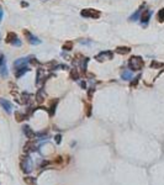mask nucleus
<instances>
[{
	"label": "nucleus",
	"mask_w": 164,
	"mask_h": 185,
	"mask_svg": "<svg viewBox=\"0 0 164 185\" xmlns=\"http://www.w3.org/2000/svg\"><path fill=\"white\" fill-rule=\"evenodd\" d=\"M85 106H86V115L90 116V114H91V106H90L89 104H86Z\"/></svg>",
	"instance_id": "393cba45"
},
{
	"label": "nucleus",
	"mask_w": 164,
	"mask_h": 185,
	"mask_svg": "<svg viewBox=\"0 0 164 185\" xmlns=\"http://www.w3.org/2000/svg\"><path fill=\"white\" fill-rule=\"evenodd\" d=\"M157 19H158V21H159V22H163V21H164V8H163V9H160V10L158 11Z\"/></svg>",
	"instance_id": "6ab92c4d"
},
{
	"label": "nucleus",
	"mask_w": 164,
	"mask_h": 185,
	"mask_svg": "<svg viewBox=\"0 0 164 185\" xmlns=\"http://www.w3.org/2000/svg\"><path fill=\"white\" fill-rule=\"evenodd\" d=\"M112 52L111 51H103V52H100L99 54H96L95 56V59L97 60V62H104V60H110V59H112Z\"/></svg>",
	"instance_id": "20e7f679"
},
{
	"label": "nucleus",
	"mask_w": 164,
	"mask_h": 185,
	"mask_svg": "<svg viewBox=\"0 0 164 185\" xmlns=\"http://www.w3.org/2000/svg\"><path fill=\"white\" fill-rule=\"evenodd\" d=\"M79 84H80V86H82L83 89H86V84H85V82H80Z\"/></svg>",
	"instance_id": "bb28decb"
},
{
	"label": "nucleus",
	"mask_w": 164,
	"mask_h": 185,
	"mask_svg": "<svg viewBox=\"0 0 164 185\" xmlns=\"http://www.w3.org/2000/svg\"><path fill=\"white\" fill-rule=\"evenodd\" d=\"M8 43H10V45H13V46H17V47H20L21 46V41L19 40V37L16 36V34H14V32H9L8 34V36H6V40H5Z\"/></svg>",
	"instance_id": "39448f33"
},
{
	"label": "nucleus",
	"mask_w": 164,
	"mask_h": 185,
	"mask_svg": "<svg viewBox=\"0 0 164 185\" xmlns=\"http://www.w3.org/2000/svg\"><path fill=\"white\" fill-rule=\"evenodd\" d=\"M54 141H56V143H57V144H59V143H60V141H62V136H60V135H57V136L54 137Z\"/></svg>",
	"instance_id": "b1692460"
},
{
	"label": "nucleus",
	"mask_w": 164,
	"mask_h": 185,
	"mask_svg": "<svg viewBox=\"0 0 164 185\" xmlns=\"http://www.w3.org/2000/svg\"><path fill=\"white\" fill-rule=\"evenodd\" d=\"M15 117H16V120H17L19 122H21V121H24V120H27L26 115H25V114H21V112H19V111L15 114Z\"/></svg>",
	"instance_id": "a211bd4d"
},
{
	"label": "nucleus",
	"mask_w": 164,
	"mask_h": 185,
	"mask_svg": "<svg viewBox=\"0 0 164 185\" xmlns=\"http://www.w3.org/2000/svg\"><path fill=\"white\" fill-rule=\"evenodd\" d=\"M2 19H3V9L0 6V21H2Z\"/></svg>",
	"instance_id": "cd10ccee"
},
{
	"label": "nucleus",
	"mask_w": 164,
	"mask_h": 185,
	"mask_svg": "<svg viewBox=\"0 0 164 185\" xmlns=\"http://www.w3.org/2000/svg\"><path fill=\"white\" fill-rule=\"evenodd\" d=\"M22 130H24V133L26 135V137L27 138H30V140H32V138H35L36 137V133L32 131V129L30 127V126H24L22 127Z\"/></svg>",
	"instance_id": "9d476101"
},
{
	"label": "nucleus",
	"mask_w": 164,
	"mask_h": 185,
	"mask_svg": "<svg viewBox=\"0 0 164 185\" xmlns=\"http://www.w3.org/2000/svg\"><path fill=\"white\" fill-rule=\"evenodd\" d=\"M37 148H36V143L34 142V141H30V142H27L26 144H25V147H24V151L25 152H34V151H36Z\"/></svg>",
	"instance_id": "9b49d317"
},
{
	"label": "nucleus",
	"mask_w": 164,
	"mask_h": 185,
	"mask_svg": "<svg viewBox=\"0 0 164 185\" xmlns=\"http://www.w3.org/2000/svg\"><path fill=\"white\" fill-rule=\"evenodd\" d=\"M57 104H58V100L56 99V100H53L52 103H51V106H49V115L51 116H53V114H54V110H56V106H57Z\"/></svg>",
	"instance_id": "f3484780"
},
{
	"label": "nucleus",
	"mask_w": 164,
	"mask_h": 185,
	"mask_svg": "<svg viewBox=\"0 0 164 185\" xmlns=\"http://www.w3.org/2000/svg\"><path fill=\"white\" fill-rule=\"evenodd\" d=\"M80 15L83 17H88V19H99L100 17V11H97L95 9H84L82 10Z\"/></svg>",
	"instance_id": "7ed1b4c3"
},
{
	"label": "nucleus",
	"mask_w": 164,
	"mask_h": 185,
	"mask_svg": "<svg viewBox=\"0 0 164 185\" xmlns=\"http://www.w3.org/2000/svg\"><path fill=\"white\" fill-rule=\"evenodd\" d=\"M115 52L118 54H128L131 52V48L129 47H117L115 49Z\"/></svg>",
	"instance_id": "4468645a"
},
{
	"label": "nucleus",
	"mask_w": 164,
	"mask_h": 185,
	"mask_svg": "<svg viewBox=\"0 0 164 185\" xmlns=\"http://www.w3.org/2000/svg\"><path fill=\"white\" fill-rule=\"evenodd\" d=\"M121 78H122L123 80H131V79H132V72L125 69V71L121 73Z\"/></svg>",
	"instance_id": "ddd939ff"
},
{
	"label": "nucleus",
	"mask_w": 164,
	"mask_h": 185,
	"mask_svg": "<svg viewBox=\"0 0 164 185\" xmlns=\"http://www.w3.org/2000/svg\"><path fill=\"white\" fill-rule=\"evenodd\" d=\"M24 180H25V183H27V184H30V185L36 184V179H35V178H32V176H27V178H25Z\"/></svg>",
	"instance_id": "412c9836"
},
{
	"label": "nucleus",
	"mask_w": 164,
	"mask_h": 185,
	"mask_svg": "<svg viewBox=\"0 0 164 185\" xmlns=\"http://www.w3.org/2000/svg\"><path fill=\"white\" fill-rule=\"evenodd\" d=\"M138 79H141V75H138V77L136 78V80H133L132 83H131V85H132V86H133V85H136V84H137V82H138Z\"/></svg>",
	"instance_id": "a878e982"
},
{
	"label": "nucleus",
	"mask_w": 164,
	"mask_h": 185,
	"mask_svg": "<svg viewBox=\"0 0 164 185\" xmlns=\"http://www.w3.org/2000/svg\"><path fill=\"white\" fill-rule=\"evenodd\" d=\"M21 98H22V100H21V103H22V104H28V103H30V100H31V98H32V95H31V94H28V92H22Z\"/></svg>",
	"instance_id": "2eb2a0df"
},
{
	"label": "nucleus",
	"mask_w": 164,
	"mask_h": 185,
	"mask_svg": "<svg viewBox=\"0 0 164 185\" xmlns=\"http://www.w3.org/2000/svg\"><path fill=\"white\" fill-rule=\"evenodd\" d=\"M71 78L74 79V80L79 78V74H78V71H77V69H72V72H71Z\"/></svg>",
	"instance_id": "4be33fe9"
},
{
	"label": "nucleus",
	"mask_w": 164,
	"mask_h": 185,
	"mask_svg": "<svg viewBox=\"0 0 164 185\" xmlns=\"http://www.w3.org/2000/svg\"><path fill=\"white\" fill-rule=\"evenodd\" d=\"M151 67H152V68H158V67H163V64H162V63H158V62H152Z\"/></svg>",
	"instance_id": "5701e85b"
},
{
	"label": "nucleus",
	"mask_w": 164,
	"mask_h": 185,
	"mask_svg": "<svg viewBox=\"0 0 164 185\" xmlns=\"http://www.w3.org/2000/svg\"><path fill=\"white\" fill-rule=\"evenodd\" d=\"M0 105L3 106V109H4L8 114H10V112H11V110H13V105H11V103H10V101H8V100H5V99H0Z\"/></svg>",
	"instance_id": "6e6552de"
},
{
	"label": "nucleus",
	"mask_w": 164,
	"mask_h": 185,
	"mask_svg": "<svg viewBox=\"0 0 164 185\" xmlns=\"http://www.w3.org/2000/svg\"><path fill=\"white\" fill-rule=\"evenodd\" d=\"M0 74L3 77L8 75V67H6V59L4 57V54L0 52Z\"/></svg>",
	"instance_id": "423d86ee"
},
{
	"label": "nucleus",
	"mask_w": 164,
	"mask_h": 185,
	"mask_svg": "<svg viewBox=\"0 0 164 185\" xmlns=\"http://www.w3.org/2000/svg\"><path fill=\"white\" fill-rule=\"evenodd\" d=\"M20 165H21V169H22L24 173H31L32 172V161L28 156L21 157V164Z\"/></svg>",
	"instance_id": "f03ea898"
},
{
	"label": "nucleus",
	"mask_w": 164,
	"mask_h": 185,
	"mask_svg": "<svg viewBox=\"0 0 164 185\" xmlns=\"http://www.w3.org/2000/svg\"><path fill=\"white\" fill-rule=\"evenodd\" d=\"M43 100H45V96H43V90H42V89H40V90H38V92L36 94V101H37L38 104H42V103H43Z\"/></svg>",
	"instance_id": "dca6fc26"
},
{
	"label": "nucleus",
	"mask_w": 164,
	"mask_h": 185,
	"mask_svg": "<svg viewBox=\"0 0 164 185\" xmlns=\"http://www.w3.org/2000/svg\"><path fill=\"white\" fill-rule=\"evenodd\" d=\"M152 14H153L152 10H144V13H143L142 16H141V21H142L143 25H147V24H148V21H149V19H151Z\"/></svg>",
	"instance_id": "1a4fd4ad"
},
{
	"label": "nucleus",
	"mask_w": 164,
	"mask_h": 185,
	"mask_svg": "<svg viewBox=\"0 0 164 185\" xmlns=\"http://www.w3.org/2000/svg\"><path fill=\"white\" fill-rule=\"evenodd\" d=\"M72 48H73V42H71V41L65 42V43L63 45V49H64V51H71Z\"/></svg>",
	"instance_id": "aec40b11"
},
{
	"label": "nucleus",
	"mask_w": 164,
	"mask_h": 185,
	"mask_svg": "<svg viewBox=\"0 0 164 185\" xmlns=\"http://www.w3.org/2000/svg\"><path fill=\"white\" fill-rule=\"evenodd\" d=\"M24 35L26 36V40H27L31 45H40V43H41V40H38L36 36H34L31 32H28L27 30H25V31H24Z\"/></svg>",
	"instance_id": "0eeeda50"
},
{
	"label": "nucleus",
	"mask_w": 164,
	"mask_h": 185,
	"mask_svg": "<svg viewBox=\"0 0 164 185\" xmlns=\"http://www.w3.org/2000/svg\"><path fill=\"white\" fill-rule=\"evenodd\" d=\"M143 8H144V5H142V6H141V8H140V9H138L133 15H131L128 20H129V21H137V20H138V17H140V15L142 14V9H143Z\"/></svg>",
	"instance_id": "f8f14e48"
},
{
	"label": "nucleus",
	"mask_w": 164,
	"mask_h": 185,
	"mask_svg": "<svg viewBox=\"0 0 164 185\" xmlns=\"http://www.w3.org/2000/svg\"><path fill=\"white\" fill-rule=\"evenodd\" d=\"M128 67L131 71H141L144 68V60L140 56H133L128 59Z\"/></svg>",
	"instance_id": "f257e3e1"
}]
</instances>
